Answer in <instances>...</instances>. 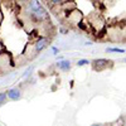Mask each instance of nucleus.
<instances>
[{"instance_id": "f257e3e1", "label": "nucleus", "mask_w": 126, "mask_h": 126, "mask_svg": "<svg viewBox=\"0 0 126 126\" xmlns=\"http://www.w3.org/2000/svg\"><path fill=\"white\" fill-rule=\"evenodd\" d=\"M110 67H112V61H110V59L98 58V59L92 61V68L96 72H102V71L107 69Z\"/></svg>"}, {"instance_id": "f03ea898", "label": "nucleus", "mask_w": 126, "mask_h": 126, "mask_svg": "<svg viewBox=\"0 0 126 126\" xmlns=\"http://www.w3.org/2000/svg\"><path fill=\"white\" fill-rule=\"evenodd\" d=\"M49 43H50L49 38H47V37L39 38L35 43H34V52H35V53H40L42 50H44V49L49 46Z\"/></svg>"}, {"instance_id": "7ed1b4c3", "label": "nucleus", "mask_w": 126, "mask_h": 126, "mask_svg": "<svg viewBox=\"0 0 126 126\" xmlns=\"http://www.w3.org/2000/svg\"><path fill=\"white\" fill-rule=\"evenodd\" d=\"M6 96L10 101H19L20 98H22V91H20L18 87L9 88L6 91Z\"/></svg>"}, {"instance_id": "20e7f679", "label": "nucleus", "mask_w": 126, "mask_h": 126, "mask_svg": "<svg viewBox=\"0 0 126 126\" xmlns=\"http://www.w3.org/2000/svg\"><path fill=\"white\" fill-rule=\"evenodd\" d=\"M56 67L62 72H69L71 68H72V64H71L69 59H62V61H58L56 63Z\"/></svg>"}, {"instance_id": "39448f33", "label": "nucleus", "mask_w": 126, "mask_h": 126, "mask_svg": "<svg viewBox=\"0 0 126 126\" xmlns=\"http://www.w3.org/2000/svg\"><path fill=\"white\" fill-rule=\"evenodd\" d=\"M40 8H43V5L40 4L39 0H29L27 5V12H37Z\"/></svg>"}, {"instance_id": "423d86ee", "label": "nucleus", "mask_w": 126, "mask_h": 126, "mask_svg": "<svg viewBox=\"0 0 126 126\" xmlns=\"http://www.w3.org/2000/svg\"><path fill=\"white\" fill-rule=\"evenodd\" d=\"M106 52L107 53H125V49L117 48V47H110V48H106Z\"/></svg>"}, {"instance_id": "0eeeda50", "label": "nucleus", "mask_w": 126, "mask_h": 126, "mask_svg": "<svg viewBox=\"0 0 126 126\" xmlns=\"http://www.w3.org/2000/svg\"><path fill=\"white\" fill-rule=\"evenodd\" d=\"M8 101V96H6V92H0V107L4 106Z\"/></svg>"}, {"instance_id": "6e6552de", "label": "nucleus", "mask_w": 126, "mask_h": 126, "mask_svg": "<svg viewBox=\"0 0 126 126\" xmlns=\"http://www.w3.org/2000/svg\"><path fill=\"white\" fill-rule=\"evenodd\" d=\"M88 63H91L88 59H78V62H77V66H78V67H83V66L88 64Z\"/></svg>"}, {"instance_id": "1a4fd4ad", "label": "nucleus", "mask_w": 126, "mask_h": 126, "mask_svg": "<svg viewBox=\"0 0 126 126\" xmlns=\"http://www.w3.org/2000/svg\"><path fill=\"white\" fill-rule=\"evenodd\" d=\"M58 53H59V49L57 47H52V54H53V56H58Z\"/></svg>"}, {"instance_id": "9d476101", "label": "nucleus", "mask_w": 126, "mask_h": 126, "mask_svg": "<svg viewBox=\"0 0 126 126\" xmlns=\"http://www.w3.org/2000/svg\"><path fill=\"white\" fill-rule=\"evenodd\" d=\"M50 3L53 4V5H58V4L64 3V0H50Z\"/></svg>"}, {"instance_id": "9b49d317", "label": "nucleus", "mask_w": 126, "mask_h": 126, "mask_svg": "<svg viewBox=\"0 0 126 126\" xmlns=\"http://www.w3.org/2000/svg\"><path fill=\"white\" fill-rule=\"evenodd\" d=\"M32 71H33V67H29V68H28V69L25 71V73H24V75H23V76H24V77H27V76H29Z\"/></svg>"}, {"instance_id": "f8f14e48", "label": "nucleus", "mask_w": 126, "mask_h": 126, "mask_svg": "<svg viewBox=\"0 0 126 126\" xmlns=\"http://www.w3.org/2000/svg\"><path fill=\"white\" fill-rule=\"evenodd\" d=\"M61 32H62V34H66V32H67V30H66V29H63V28H62V29H61Z\"/></svg>"}, {"instance_id": "ddd939ff", "label": "nucleus", "mask_w": 126, "mask_h": 126, "mask_svg": "<svg viewBox=\"0 0 126 126\" xmlns=\"http://www.w3.org/2000/svg\"><path fill=\"white\" fill-rule=\"evenodd\" d=\"M91 126H101V124H92Z\"/></svg>"}, {"instance_id": "4468645a", "label": "nucleus", "mask_w": 126, "mask_h": 126, "mask_svg": "<svg viewBox=\"0 0 126 126\" xmlns=\"http://www.w3.org/2000/svg\"><path fill=\"white\" fill-rule=\"evenodd\" d=\"M20 3H27V1H29V0H19Z\"/></svg>"}, {"instance_id": "2eb2a0df", "label": "nucleus", "mask_w": 126, "mask_h": 126, "mask_svg": "<svg viewBox=\"0 0 126 126\" xmlns=\"http://www.w3.org/2000/svg\"><path fill=\"white\" fill-rule=\"evenodd\" d=\"M122 61H124V62H125V63H126V58H124V59H122Z\"/></svg>"}]
</instances>
